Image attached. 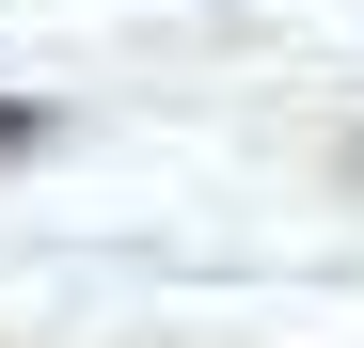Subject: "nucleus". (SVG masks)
<instances>
[{"instance_id":"obj_1","label":"nucleus","mask_w":364,"mask_h":348,"mask_svg":"<svg viewBox=\"0 0 364 348\" xmlns=\"http://www.w3.org/2000/svg\"><path fill=\"white\" fill-rule=\"evenodd\" d=\"M32 143H48V111H16V95H0V174H16Z\"/></svg>"}]
</instances>
